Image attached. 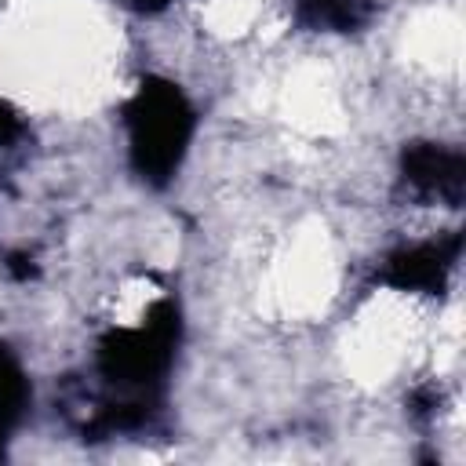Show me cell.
Here are the masks:
<instances>
[{
	"label": "cell",
	"mask_w": 466,
	"mask_h": 466,
	"mask_svg": "<svg viewBox=\"0 0 466 466\" xmlns=\"http://www.w3.org/2000/svg\"><path fill=\"white\" fill-rule=\"evenodd\" d=\"M193 127V113L175 87H142L127 106V131H131V157L149 182H164L175 175L186 135Z\"/></svg>",
	"instance_id": "obj_1"
}]
</instances>
